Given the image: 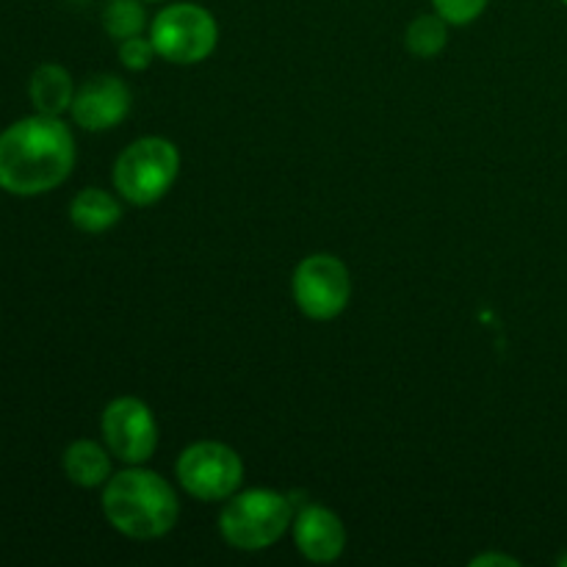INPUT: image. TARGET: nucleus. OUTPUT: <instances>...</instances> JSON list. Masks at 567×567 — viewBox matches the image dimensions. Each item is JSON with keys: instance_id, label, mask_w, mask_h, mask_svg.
I'll return each instance as SVG.
<instances>
[{"instance_id": "nucleus-1", "label": "nucleus", "mask_w": 567, "mask_h": 567, "mask_svg": "<svg viewBox=\"0 0 567 567\" xmlns=\"http://www.w3.org/2000/svg\"><path fill=\"white\" fill-rule=\"evenodd\" d=\"M75 138L59 116L33 114L0 133V188L14 197H39L70 177Z\"/></svg>"}, {"instance_id": "nucleus-21", "label": "nucleus", "mask_w": 567, "mask_h": 567, "mask_svg": "<svg viewBox=\"0 0 567 567\" xmlns=\"http://www.w3.org/2000/svg\"><path fill=\"white\" fill-rule=\"evenodd\" d=\"M153 3H158V0H153Z\"/></svg>"}, {"instance_id": "nucleus-19", "label": "nucleus", "mask_w": 567, "mask_h": 567, "mask_svg": "<svg viewBox=\"0 0 567 567\" xmlns=\"http://www.w3.org/2000/svg\"><path fill=\"white\" fill-rule=\"evenodd\" d=\"M559 567H567V554H563V557H559Z\"/></svg>"}, {"instance_id": "nucleus-18", "label": "nucleus", "mask_w": 567, "mask_h": 567, "mask_svg": "<svg viewBox=\"0 0 567 567\" xmlns=\"http://www.w3.org/2000/svg\"><path fill=\"white\" fill-rule=\"evenodd\" d=\"M493 565L518 567L520 563L515 557H507V554H480V557L471 559V567H493Z\"/></svg>"}, {"instance_id": "nucleus-8", "label": "nucleus", "mask_w": 567, "mask_h": 567, "mask_svg": "<svg viewBox=\"0 0 567 567\" xmlns=\"http://www.w3.org/2000/svg\"><path fill=\"white\" fill-rule=\"evenodd\" d=\"M100 432H103L111 457L127 465L147 463L158 446V424H155L153 410L136 396L114 399L103 410Z\"/></svg>"}, {"instance_id": "nucleus-9", "label": "nucleus", "mask_w": 567, "mask_h": 567, "mask_svg": "<svg viewBox=\"0 0 567 567\" xmlns=\"http://www.w3.org/2000/svg\"><path fill=\"white\" fill-rule=\"evenodd\" d=\"M131 89L116 75H94L75 89L72 97V120L83 131H111L131 114Z\"/></svg>"}, {"instance_id": "nucleus-15", "label": "nucleus", "mask_w": 567, "mask_h": 567, "mask_svg": "<svg viewBox=\"0 0 567 567\" xmlns=\"http://www.w3.org/2000/svg\"><path fill=\"white\" fill-rule=\"evenodd\" d=\"M103 28L116 42L142 37L147 28V11H144L142 0H111L103 11Z\"/></svg>"}, {"instance_id": "nucleus-4", "label": "nucleus", "mask_w": 567, "mask_h": 567, "mask_svg": "<svg viewBox=\"0 0 567 567\" xmlns=\"http://www.w3.org/2000/svg\"><path fill=\"white\" fill-rule=\"evenodd\" d=\"M181 153L169 138L144 136L120 153L114 164V186L131 205H153L177 181Z\"/></svg>"}, {"instance_id": "nucleus-11", "label": "nucleus", "mask_w": 567, "mask_h": 567, "mask_svg": "<svg viewBox=\"0 0 567 567\" xmlns=\"http://www.w3.org/2000/svg\"><path fill=\"white\" fill-rule=\"evenodd\" d=\"M28 94H31V103L37 109V114L61 116L64 111L72 109L75 83H72L70 72L61 64H42L33 70L31 83H28Z\"/></svg>"}, {"instance_id": "nucleus-3", "label": "nucleus", "mask_w": 567, "mask_h": 567, "mask_svg": "<svg viewBox=\"0 0 567 567\" xmlns=\"http://www.w3.org/2000/svg\"><path fill=\"white\" fill-rule=\"evenodd\" d=\"M293 526V507L282 493L238 491L225 502L219 515V532L227 546L238 551H264L271 548Z\"/></svg>"}, {"instance_id": "nucleus-14", "label": "nucleus", "mask_w": 567, "mask_h": 567, "mask_svg": "<svg viewBox=\"0 0 567 567\" xmlns=\"http://www.w3.org/2000/svg\"><path fill=\"white\" fill-rule=\"evenodd\" d=\"M449 42V22L441 14L415 17L404 33V44L415 59H435Z\"/></svg>"}, {"instance_id": "nucleus-16", "label": "nucleus", "mask_w": 567, "mask_h": 567, "mask_svg": "<svg viewBox=\"0 0 567 567\" xmlns=\"http://www.w3.org/2000/svg\"><path fill=\"white\" fill-rule=\"evenodd\" d=\"M491 0H432L435 14H441L449 25H468L485 14Z\"/></svg>"}, {"instance_id": "nucleus-13", "label": "nucleus", "mask_w": 567, "mask_h": 567, "mask_svg": "<svg viewBox=\"0 0 567 567\" xmlns=\"http://www.w3.org/2000/svg\"><path fill=\"white\" fill-rule=\"evenodd\" d=\"M72 225L81 233L97 236V233L111 230L122 219V205L116 203L114 194L103 188H83L70 205Z\"/></svg>"}, {"instance_id": "nucleus-17", "label": "nucleus", "mask_w": 567, "mask_h": 567, "mask_svg": "<svg viewBox=\"0 0 567 567\" xmlns=\"http://www.w3.org/2000/svg\"><path fill=\"white\" fill-rule=\"evenodd\" d=\"M153 55L155 53V44L150 37H131L125 42H120V61L125 70L131 72H142L153 64Z\"/></svg>"}, {"instance_id": "nucleus-2", "label": "nucleus", "mask_w": 567, "mask_h": 567, "mask_svg": "<svg viewBox=\"0 0 567 567\" xmlns=\"http://www.w3.org/2000/svg\"><path fill=\"white\" fill-rule=\"evenodd\" d=\"M103 515L131 540H158L175 529L181 504L164 476L155 471L127 468L105 482Z\"/></svg>"}, {"instance_id": "nucleus-12", "label": "nucleus", "mask_w": 567, "mask_h": 567, "mask_svg": "<svg viewBox=\"0 0 567 567\" xmlns=\"http://www.w3.org/2000/svg\"><path fill=\"white\" fill-rule=\"evenodd\" d=\"M109 446H100L94 441H75L66 446L64 474L72 485L78 487H100L109 482L111 476V457Z\"/></svg>"}, {"instance_id": "nucleus-6", "label": "nucleus", "mask_w": 567, "mask_h": 567, "mask_svg": "<svg viewBox=\"0 0 567 567\" xmlns=\"http://www.w3.org/2000/svg\"><path fill=\"white\" fill-rule=\"evenodd\" d=\"M175 471L183 491L199 502H227L244 482L241 457L219 441L192 443L177 457Z\"/></svg>"}, {"instance_id": "nucleus-5", "label": "nucleus", "mask_w": 567, "mask_h": 567, "mask_svg": "<svg viewBox=\"0 0 567 567\" xmlns=\"http://www.w3.org/2000/svg\"><path fill=\"white\" fill-rule=\"evenodd\" d=\"M155 53L169 64H199L219 42V25L214 14L197 3H172L155 14L150 25Z\"/></svg>"}, {"instance_id": "nucleus-20", "label": "nucleus", "mask_w": 567, "mask_h": 567, "mask_svg": "<svg viewBox=\"0 0 567 567\" xmlns=\"http://www.w3.org/2000/svg\"><path fill=\"white\" fill-rule=\"evenodd\" d=\"M563 3H565V6H567V0H563Z\"/></svg>"}, {"instance_id": "nucleus-10", "label": "nucleus", "mask_w": 567, "mask_h": 567, "mask_svg": "<svg viewBox=\"0 0 567 567\" xmlns=\"http://www.w3.org/2000/svg\"><path fill=\"white\" fill-rule=\"evenodd\" d=\"M293 543L310 563H336L347 548V526L332 509L321 507V504H308L293 513Z\"/></svg>"}, {"instance_id": "nucleus-7", "label": "nucleus", "mask_w": 567, "mask_h": 567, "mask_svg": "<svg viewBox=\"0 0 567 567\" xmlns=\"http://www.w3.org/2000/svg\"><path fill=\"white\" fill-rule=\"evenodd\" d=\"M293 302L308 319L330 321L347 310L352 299V275L336 255H310L293 271Z\"/></svg>"}]
</instances>
